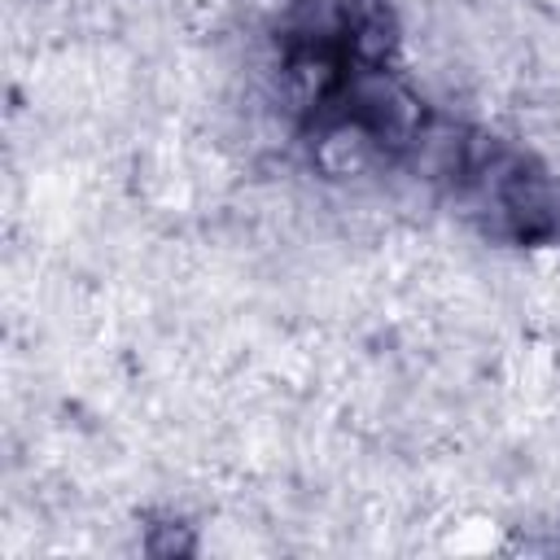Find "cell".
<instances>
[{"instance_id":"cell-1","label":"cell","mask_w":560,"mask_h":560,"mask_svg":"<svg viewBox=\"0 0 560 560\" xmlns=\"http://www.w3.org/2000/svg\"><path fill=\"white\" fill-rule=\"evenodd\" d=\"M346 114H354L376 140L385 153H402L416 131L424 127V105L416 101V92L407 83H398L385 66H359L346 74V88H341V101H337Z\"/></svg>"},{"instance_id":"cell-2","label":"cell","mask_w":560,"mask_h":560,"mask_svg":"<svg viewBox=\"0 0 560 560\" xmlns=\"http://www.w3.org/2000/svg\"><path fill=\"white\" fill-rule=\"evenodd\" d=\"M381 158H385L381 140L354 114L337 109V114L315 118L311 162H315L319 175H328V179H354V175H368Z\"/></svg>"},{"instance_id":"cell-3","label":"cell","mask_w":560,"mask_h":560,"mask_svg":"<svg viewBox=\"0 0 560 560\" xmlns=\"http://www.w3.org/2000/svg\"><path fill=\"white\" fill-rule=\"evenodd\" d=\"M398 48V18L385 0H346L341 52L354 66H385Z\"/></svg>"},{"instance_id":"cell-4","label":"cell","mask_w":560,"mask_h":560,"mask_svg":"<svg viewBox=\"0 0 560 560\" xmlns=\"http://www.w3.org/2000/svg\"><path fill=\"white\" fill-rule=\"evenodd\" d=\"M144 551H149V556H188V551H192V534H188V525H179V521L149 525Z\"/></svg>"}]
</instances>
